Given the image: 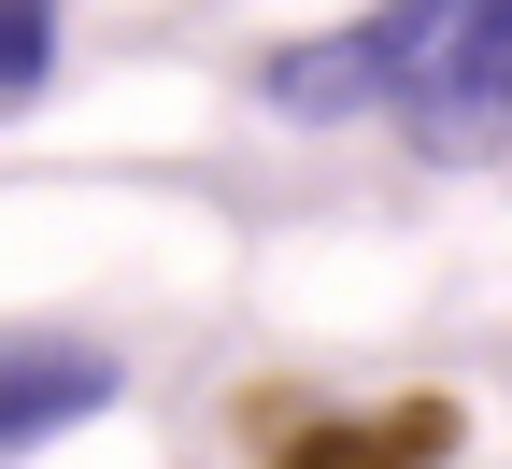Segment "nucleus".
I'll return each mask as SVG.
<instances>
[{"label":"nucleus","instance_id":"20e7f679","mask_svg":"<svg viewBox=\"0 0 512 469\" xmlns=\"http://www.w3.org/2000/svg\"><path fill=\"white\" fill-rule=\"evenodd\" d=\"M100 398H114V356H86V342H0V455L86 427Z\"/></svg>","mask_w":512,"mask_h":469},{"label":"nucleus","instance_id":"39448f33","mask_svg":"<svg viewBox=\"0 0 512 469\" xmlns=\"http://www.w3.org/2000/svg\"><path fill=\"white\" fill-rule=\"evenodd\" d=\"M43 72H57V0H0V114L43 100Z\"/></svg>","mask_w":512,"mask_h":469},{"label":"nucleus","instance_id":"7ed1b4c3","mask_svg":"<svg viewBox=\"0 0 512 469\" xmlns=\"http://www.w3.org/2000/svg\"><path fill=\"white\" fill-rule=\"evenodd\" d=\"M456 455V398H370V413H299L271 469H441Z\"/></svg>","mask_w":512,"mask_h":469},{"label":"nucleus","instance_id":"f03ea898","mask_svg":"<svg viewBox=\"0 0 512 469\" xmlns=\"http://www.w3.org/2000/svg\"><path fill=\"white\" fill-rule=\"evenodd\" d=\"M498 114H512V0H456V43H441V72L413 86V128L441 157H470Z\"/></svg>","mask_w":512,"mask_h":469},{"label":"nucleus","instance_id":"f257e3e1","mask_svg":"<svg viewBox=\"0 0 512 469\" xmlns=\"http://www.w3.org/2000/svg\"><path fill=\"white\" fill-rule=\"evenodd\" d=\"M441 43H456V0H370L356 29L285 43L256 86H271V114H299V128H342V114H413V86L441 72Z\"/></svg>","mask_w":512,"mask_h":469}]
</instances>
